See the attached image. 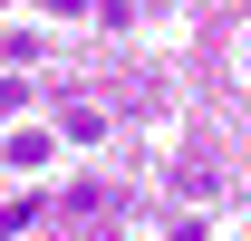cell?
Segmentation results:
<instances>
[{"mask_svg": "<svg viewBox=\"0 0 251 241\" xmlns=\"http://www.w3.org/2000/svg\"><path fill=\"white\" fill-rule=\"evenodd\" d=\"M39 10H58V20H68V10H97V0H39Z\"/></svg>", "mask_w": 251, "mask_h": 241, "instance_id": "cell-2", "label": "cell"}, {"mask_svg": "<svg viewBox=\"0 0 251 241\" xmlns=\"http://www.w3.org/2000/svg\"><path fill=\"white\" fill-rule=\"evenodd\" d=\"M49 154H58V145H49L39 125H20V135H10V164H49Z\"/></svg>", "mask_w": 251, "mask_h": 241, "instance_id": "cell-1", "label": "cell"}]
</instances>
